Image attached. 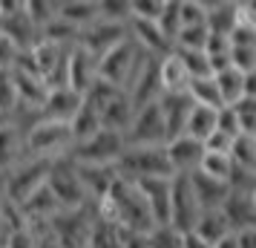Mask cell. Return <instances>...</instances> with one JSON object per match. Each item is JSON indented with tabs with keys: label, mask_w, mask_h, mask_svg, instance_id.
Listing matches in <instances>:
<instances>
[{
	"label": "cell",
	"mask_w": 256,
	"mask_h": 248,
	"mask_svg": "<svg viewBox=\"0 0 256 248\" xmlns=\"http://www.w3.org/2000/svg\"><path fill=\"white\" fill-rule=\"evenodd\" d=\"M72 144H75L72 142V130L64 121L38 118L26 130V156H32V159H44V162L64 159V156H70Z\"/></svg>",
	"instance_id": "cell-1"
},
{
	"label": "cell",
	"mask_w": 256,
	"mask_h": 248,
	"mask_svg": "<svg viewBox=\"0 0 256 248\" xmlns=\"http://www.w3.org/2000/svg\"><path fill=\"white\" fill-rule=\"evenodd\" d=\"M116 170L127 182L138 179H170L173 167L167 162V150L162 147H127L116 162Z\"/></svg>",
	"instance_id": "cell-2"
},
{
	"label": "cell",
	"mask_w": 256,
	"mask_h": 248,
	"mask_svg": "<svg viewBox=\"0 0 256 248\" xmlns=\"http://www.w3.org/2000/svg\"><path fill=\"white\" fill-rule=\"evenodd\" d=\"M46 188L52 190V196L58 199V205L64 211H81V208H90L92 202L84 190L81 179H78V167L70 162V156L64 159H55L49 165V176H46Z\"/></svg>",
	"instance_id": "cell-3"
},
{
	"label": "cell",
	"mask_w": 256,
	"mask_h": 248,
	"mask_svg": "<svg viewBox=\"0 0 256 248\" xmlns=\"http://www.w3.org/2000/svg\"><path fill=\"white\" fill-rule=\"evenodd\" d=\"M49 165L52 162H44V159H32L26 156L18 167H12L6 176H3V199L12 202V205H24L38 188L46 185L49 176Z\"/></svg>",
	"instance_id": "cell-4"
},
{
	"label": "cell",
	"mask_w": 256,
	"mask_h": 248,
	"mask_svg": "<svg viewBox=\"0 0 256 248\" xmlns=\"http://www.w3.org/2000/svg\"><path fill=\"white\" fill-rule=\"evenodd\" d=\"M124 150H127V142H124L121 133L98 130L86 142L72 144L70 162H75V165H90V167H106V165H116Z\"/></svg>",
	"instance_id": "cell-5"
},
{
	"label": "cell",
	"mask_w": 256,
	"mask_h": 248,
	"mask_svg": "<svg viewBox=\"0 0 256 248\" xmlns=\"http://www.w3.org/2000/svg\"><path fill=\"white\" fill-rule=\"evenodd\" d=\"M144 58V52H141L132 41H121L118 47H112L106 55L98 58V78L106 81L110 87H116V90H127L130 78H132V72L138 67V61Z\"/></svg>",
	"instance_id": "cell-6"
},
{
	"label": "cell",
	"mask_w": 256,
	"mask_h": 248,
	"mask_svg": "<svg viewBox=\"0 0 256 248\" xmlns=\"http://www.w3.org/2000/svg\"><path fill=\"white\" fill-rule=\"evenodd\" d=\"M95 222V211L81 208V211H60L58 216L49 219V234L60 248H86V236Z\"/></svg>",
	"instance_id": "cell-7"
},
{
	"label": "cell",
	"mask_w": 256,
	"mask_h": 248,
	"mask_svg": "<svg viewBox=\"0 0 256 248\" xmlns=\"http://www.w3.org/2000/svg\"><path fill=\"white\" fill-rule=\"evenodd\" d=\"M198 213H202V208L190 188V176L176 173L170 179V228H176L178 234H190L196 228Z\"/></svg>",
	"instance_id": "cell-8"
},
{
	"label": "cell",
	"mask_w": 256,
	"mask_h": 248,
	"mask_svg": "<svg viewBox=\"0 0 256 248\" xmlns=\"http://www.w3.org/2000/svg\"><path fill=\"white\" fill-rule=\"evenodd\" d=\"M124 142H127V147H162V144H167V130H164L158 101L136 110V116L124 133Z\"/></svg>",
	"instance_id": "cell-9"
},
{
	"label": "cell",
	"mask_w": 256,
	"mask_h": 248,
	"mask_svg": "<svg viewBox=\"0 0 256 248\" xmlns=\"http://www.w3.org/2000/svg\"><path fill=\"white\" fill-rule=\"evenodd\" d=\"M124 95L130 98L132 110H141V107H147V104H156V101L162 98V84H158V58L144 55V58L138 61V67H136V72H132V78H130Z\"/></svg>",
	"instance_id": "cell-10"
},
{
	"label": "cell",
	"mask_w": 256,
	"mask_h": 248,
	"mask_svg": "<svg viewBox=\"0 0 256 248\" xmlns=\"http://www.w3.org/2000/svg\"><path fill=\"white\" fill-rule=\"evenodd\" d=\"M127 26L106 24V21H95L92 26H86L84 32H78V47H84L95 61L106 55L112 47H118L121 41H127Z\"/></svg>",
	"instance_id": "cell-11"
},
{
	"label": "cell",
	"mask_w": 256,
	"mask_h": 248,
	"mask_svg": "<svg viewBox=\"0 0 256 248\" xmlns=\"http://www.w3.org/2000/svg\"><path fill=\"white\" fill-rule=\"evenodd\" d=\"M95 78H98V61L78 44L70 47V52H66V87L72 93L84 95L92 87Z\"/></svg>",
	"instance_id": "cell-12"
},
{
	"label": "cell",
	"mask_w": 256,
	"mask_h": 248,
	"mask_svg": "<svg viewBox=\"0 0 256 248\" xmlns=\"http://www.w3.org/2000/svg\"><path fill=\"white\" fill-rule=\"evenodd\" d=\"M193 101L187 93H164L158 98V110H162L164 118V130H167V142H173L178 136H184L187 127V118L193 113Z\"/></svg>",
	"instance_id": "cell-13"
},
{
	"label": "cell",
	"mask_w": 256,
	"mask_h": 248,
	"mask_svg": "<svg viewBox=\"0 0 256 248\" xmlns=\"http://www.w3.org/2000/svg\"><path fill=\"white\" fill-rule=\"evenodd\" d=\"M26 159V127L18 121H0V173L6 176L12 167Z\"/></svg>",
	"instance_id": "cell-14"
},
{
	"label": "cell",
	"mask_w": 256,
	"mask_h": 248,
	"mask_svg": "<svg viewBox=\"0 0 256 248\" xmlns=\"http://www.w3.org/2000/svg\"><path fill=\"white\" fill-rule=\"evenodd\" d=\"M170 179H138V182H132L156 225H170Z\"/></svg>",
	"instance_id": "cell-15"
},
{
	"label": "cell",
	"mask_w": 256,
	"mask_h": 248,
	"mask_svg": "<svg viewBox=\"0 0 256 248\" xmlns=\"http://www.w3.org/2000/svg\"><path fill=\"white\" fill-rule=\"evenodd\" d=\"M164 150H167V162L173 167V176L176 173H193V170H198L202 156H204L202 142L190 139V136H178L173 142H167Z\"/></svg>",
	"instance_id": "cell-16"
},
{
	"label": "cell",
	"mask_w": 256,
	"mask_h": 248,
	"mask_svg": "<svg viewBox=\"0 0 256 248\" xmlns=\"http://www.w3.org/2000/svg\"><path fill=\"white\" fill-rule=\"evenodd\" d=\"M81 104H84V95L72 93L70 87H55V90L46 93V101L40 107V118L70 124L72 118H75V113L81 110Z\"/></svg>",
	"instance_id": "cell-17"
},
{
	"label": "cell",
	"mask_w": 256,
	"mask_h": 248,
	"mask_svg": "<svg viewBox=\"0 0 256 248\" xmlns=\"http://www.w3.org/2000/svg\"><path fill=\"white\" fill-rule=\"evenodd\" d=\"M187 176H190V188L196 193V202H198L202 211H219L222 205H224L228 193H230V188H228L224 182H216V179L204 176V173H198V170L187 173Z\"/></svg>",
	"instance_id": "cell-18"
},
{
	"label": "cell",
	"mask_w": 256,
	"mask_h": 248,
	"mask_svg": "<svg viewBox=\"0 0 256 248\" xmlns=\"http://www.w3.org/2000/svg\"><path fill=\"white\" fill-rule=\"evenodd\" d=\"M75 165V162H72ZM78 167V179H81L84 190H86V196H90V202H98L104 199L106 193H110V188H112V182L118 179V170L116 165H106V167H90V165H75Z\"/></svg>",
	"instance_id": "cell-19"
},
{
	"label": "cell",
	"mask_w": 256,
	"mask_h": 248,
	"mask_svg": "<svg viewBox=\"0 0 256 248\" xmlns=\"http://www.w3.org/2000/svg\"><path fill=\"white\" fill-rule=\"evenodd\" d=\"M55 18L84 32L86 26L98 21V0H60L55 6Z\"/></svg>",
	"instance_id": "cell-20"
},
{
	"label": "cell",
	"mask_w": 256,
	"mask_h": 248,
	"mask_svg": "<svg viewBox=\"0 0 256 248\" xmlns=\"http://www.w3.org/2000/svg\"><path fill=\"white\" fill-rule=\"evenodd\" d=\"M219 211L224 213V219L230 222L233 231L256 228V211H254V205H250V199H248V193H236V190H230Z\"/></svg>",
	"instance_id": "cell-21"
},
{
	"label": "cell",
	"mask_w": 256,
	"mask_h": 248,
	"mask_svg": "<svg viewBox=\"0 0 256 248\" xmlns=\"http://www.w3.org/2000/svg\"><path fill=\"white\" fill-rule=\"evenodd\" d=\"M158 84H162V95L164 93H187V84H190V75H187L184 64L176 52H167L164 58H158Z\"/></svg>",
	"instance_id": "cell-22"
},
{
	"label": "cell",
	"mask_w": 256,
	"mask_h": 248,
	"mask_svg": "<svg viewBox=\"0 0 256 248\" xmlns=\"http://www.w3.org/2000/svg\"><path fill=\"white\" fill-rule=\"evenodd\" d=\"M132 116H136V110H132V104H130V98L124 93H118L110 104L101 110V130H110V133H127L130 121H132Z\"/></svg>",
	"instance_id": "cell-23"
},
{
	"label": "cell",
	"mask_w": 256,
	"mask_h": 248,
	"mask_svg": "<svg viewBox=\"0 0 256 248\" xmlns=\"http://www.w3.org/2000/svg\"><path fill=\"white\" fill-rule=\"evenodd\" d=\"M193 234H196L198 239H204L208 245H216L219 239H224L228 234H233V228H230V222L224 219L222 211H202L198 219H196Z\"/></svg>",
	"instance_id": "cell-24"
},
{
	"label": "cell",
	"mask_w": 256,
	"mask_h": 248,
	"mask_svg": "<svg viewBox=\"0 0 256 248\" xmlns=\"http://www.w3.org/2000/svg\"><path fill=\"white\" fill-rule=\"evenodd\" d=\"M210 35H224L230 38L236 26V3H208V21H204Z\"/></svg>",
	"instance_id": "cell-25"
},
{
	"label": "cell",
	"mask_w": 256,
	"mask_h": 248,
	"mask_svg": "<svg viewBox=\"0 0 256 248\" xmlns=\"http://www.w3.org/2000/svg\"><path fill=\"white\" fill-rule=\"evenodd\" d=\"M86 248H124V231L95 216L90 236H86Z\"/></svg>",
	"instance_id": "cell-26"
},
{
	"label": "cell",
	"mask_w": 256,
	"mask_h": 248,
	"mask_svg": "<svg viewBox=\"0 0 256 248\" xmlns=\"http://www.w3.org/2000/svg\"><path fill=\"white\" fill-rule=\"evenodd\" d=\"M70 130H72V142H86L90 136H95V133L101 130V116H98V110H92V107L84 101L81 110L75 113V118L70 121Z\"/></svg>",
	"instance_id": "cell-27"
},
{
	"label": "cell",
	"mask_w": 256,
	"mask_h": 248,
	"mask_svg": "<svg viewBox=\"0 0 256 248\" xmlns=\"http://www.w3.org/2000/svg\"><path fill=\"white\" fill-rule=\"evenodd\" d=\"M187 95H190V101L196 107H208V110H222L224 107L213 78H193L187 84Z\"/></svg>",
	"instance_id": "cell-28"
},
{
	"label": "cell",
	"mask_w": 256,
	"mask_h": 248,
	"mask_svg": "<svg viewBox=\"0 0 256 248\" xmlns=\"http://www.w3.org/2000/svg\"><path fill=\"white\" fill-rule=\"evenodd\" d=\"M242 72L239 70H224L219 75H213V81H216V90H219V98L224 107H236L242 101Z\"/></svg>",
	"instance_id": "cell-29"
},
{
	"label": "cell",
	"mask_w": 256,
	"mask_h": 248,
	"mask_svg": "<svg viewBox=\"0 0 256 248\" xmlns=\"http://www.w3.org/2000/svg\"><path fill=\"white\" fill-rule=\"evenodd\" d=\"M216 113L219 110H208V107H193V113L187 118L184 136L196 139V142H204L210 133L216 130Z\"/></svg>",
	"instance_id": "cell-30"
},
{
	"label": "cell",
	"mask_w": 256,
	"mask_h": 248,
	"mask_svg": "<svg viewBox=\"0 0 256 248\" xmlns=\"http://www.w3.org/2000/svg\"><path fill=\"white\" fill-rule=\"evenodd\" d=\"M208 35V26H182L173 41V49L176 52H204Z\"/></svg>",
	"instance_id": "cell-31"
},
{
	"label": "cell",
	"mask_w": 256,
	"mask_h": 248,
	"mask_svg": "<svg viewBox=\"0 0 256 248\" xmlns=\"http://www.w3.org/2000/svg\"><path fill=\"white\" fill-rule=\"evenodd\" d=\"M198 173H204V176H210V179H216V182H224V185H228V179H230V173H233L230 156L204 153V156H202V165H198Z\"/></svg>",
	"instance_id": "cell-32"
},
{
	"label": "cell",
	"mask_w": 256,
	"mask_h": 248,
	"mask_svg": "<svg viewBox=\"0 0 256 248\" xmlns=\"http://www.w3.org/2000/svg\"><path fill=\"white\" fill-rule=\"evenodd\" d=\"M230 162L242 170H250L256 173V142L254 139H244V136H236L230 147Z\"/></svg>",
	"instance_id": "cell-33"
},
{
	"label": "cell",
	"mask_w": 256,
	"mask_h": 248,
	"mask_svg": "<svg viewBox=\"0 0 256 248\" xmlns=\"http://www.w3.org/2000/svg\"><path fill=\"white\" fill-rule=\"evenodd\" d=\"M55 6L58 3H52V0H24V15L35 26V32H40L49 21H55Z\"/></svg>",
	"instance_id": "cell-34"
},
{
	"label": "cell",
	"mask_w": 256,
	"mask_h": 248,
	"mask_svg": "<svg viewBox=\"0 0 256 248\" xmlns=\"http://www.w3.org/2000/svg\"><path fill=\"white\" fill-rule=\"evenodd\" d=\"M130 18H132V12H130V0H98V21L127 26Z\"/></svg>",
	"instance_id": "cell-35"
},
{
	"label": "cell",
	"mask_w": 256,
	"mask_h": 248,
	"mask_svg": "<svg viewBox=\"0 0 256 248\" xmlns=\"http://www.w3.org/2000/svg\"><path fill=\"white\" fill-rule=\"evenodd\" d=\"M158 29H162V35L170 41V47H173L176 35H178V29H182V18H178V0H164V12L158 18Z\"/></svg>",
	"instance_id": "cell-36"
},
{
	"label": "cell",
	"mask_w": 256,
	"mask_h": 248,
	"mask_svg": "<svg viewBox=\"0 0 256 248\" xmlns=\"http://www.w3.org/2000/svg\"><path fill=\"white\" fill-rule=\"evenodd\" d=\"M178 18H182V26H204L208 3H202V0H178Z\"/></svg>",
	"instance_id": "cell-37"
},
{
	"label": "cell",
	"mask_w": 256,
	"mask_h": 248,
	"mask_svg": "<svg viewBox=\"0 0 256 248\" xmlns=\"http://www.w3.org/2000/svg\"><path fill=\"white\" fill-rule=\"evenodd\" d=\"M147 242H150V248H184L182 234L176 228H170V225H156L147 234Z\"/></svg>",
	"instance_id": "cell-38"
},
{
	"label": "cell",
	"mask_w": 256,
	"mask_h": 248,
	"mask_svg": "<svg viewBox=\"0 0 256 248\" xmlns=\"http://www.w3.org/2000/svg\"><path fill=\"white\" fill-rule=\"evenodd\" d=\"M173 52H176V49H173ZM176 55L182 58L187 75H190V81H193V78H213V75H210V64H208V55H204V52H176Z\"/></svg>",
	"instance_id": "cell-39"
},
{
	"label": "cell",
	"mask_w": 256,
	"mask_h": 248,
	"mask_svg": "<svg viewBox=\"0 0 256 248\" xmlns=\"http://www.w3.org/2000/svg\"><path fill=\"white\" fill-rule=\"evenodd\" d=\"M130 12L138 21H150L158 24V18L164 12V0H130Z\"/></svg>",
	"instance_id": "cell-40"
},
{
	"label": "cell",
	"mask_w": 256,
	"mask_h": 248,
	"mask_svg": "<svg viewBox=\"0 0 256 248\" xmlns=\"http://www.w3.org/2000/svg\"><path fill=\"white\" fill-rule=\"evenodd\" d=\"M230 67L242 75L256 70V47H230Z\"/></svg>",
	"instance_id": "cell-41"
},
{
	"label": "cell",
	"mask_w": 256,
	"mask_h": 248,
	"mask_svg": "<svg viewBox=\"0 0 256 248\" xmlns=\"http://www.w3.org/2000/svg\"><path fill=\"white\" fill-rule=\"evenodd\" d=\"M202 147H204V153H219V156H230V147H233V136H228V133L222 130H213L202 142Z\"/></svg>",
	"instance_id": "cell-42"
},
{
	"label": "cell",
	"mask_w": 256,
	"mask_h": 248,
	"mask_svg": "<svg viewBox=\"0 0 256 248\" xmlns=\"http://www.w3.org/2000/svg\"><path fill=\"white\" fill-rule=\"evenodd\" d=\"M216 130L228 133V136H239V116H236V110L233 107H222L219 113H216Z\"/></svg>",
	"instance_id": "cell-43"
},
{
	"label": "cell",
	"mask_w": 256,
	"mask_h": 248,
	"mask_svg": "<svg viewBox=\"0 0 256 248\" xmlns=\"http://www.w3.org/2000/svg\"><path fill=\"white\" fill-rule=\"evenodd\" d=\"M18 55H20V49L0 32V72H12V67L18 64Z\"/></svg>",
	"instance_id": "cell-44"
},
{
	"label": "cell",
	"mask_w": 256,
	"mask_h": 248,
	"mask_svg": "<svg viewBox=\"0 0 256 248\" xmlns=\"http://www.w3.org/2000/svg\"><path fill=\"white\" fill-rule=\"evenodd\" d=\"M204 55H208V58H216V55H230V38H224V35H208Z\"/></svg>",
	"instance_id": "cell-45"
},
{
	"label": "cell",
	"mask_w": 256,
	"mask_h": 248,
	"mask_svg": "<svg viewBox=\"0 0 256 248\" xmlns=\"http://www.w3.org/2000/svg\"><path fill=\"white\" fill-rule=\"evenodd\" d=\"M6 248H38L35 239H32V234L29 231H18V234H12L9 239H6Z\"/></svg>",
	"instance_id": "cell-46"
},
{
	"label": "cell",
	"mask_w": 256,
	"mask_h": 248,
	"mask_svg": "<svg viewBox=\"0 0 256 248\" xmlns=\"http://www.w3.org/2000/svg\"><path fill=\"white\" fill-rule=\"evenodd\" d=\"M242 98H254V101H256V70L244 72V78H242Z\"/></svg>",
	"instance_id": "cell-47"
},
{
	"label": "cell",
	"mask_w": 256,
	"mask_h": 248,
	"mask_svg": "<svg viewBox=\"0 0 256 248\" xmlns=\"http://www.w3.org/2000/svg\"><path fill=\"white\" fill-rule=\"evenodd\" d=\"M124 248H150L147 234H127L124 231Z\"/></svg>",
	"instance_id": "cell-48"
},
{
	"label": "cell",
	"mask_w": 256,
	"mask_h": 248,
	"mask_svg": "<svg viewBox=\"0 0 256 248\" xmlns=\"http://www.w3.org/2000/svg\"><path fill=\"white\" fill-rule=\"evenodd\" d=\"M182 239H184V248H213V245H208L204 239H198L193 231H190V234H182Z\"/></svg>",
	"instance_id": "cell-49"
},
{
	"label": "cell",
	"mask_w": 256,
	"mask_h": 248,
	"mask_svg": "<svg viewBox=\"0 0 256 248\" xmlns=\"http://www.w3.org/2000/svg\"><path fill=\"white\" fill-rule=\"evenodd\" d=\"M213 248H239V236H236V231H233V234H228L224 239H219Z\"/></svg>",
	"instance_id": "cell-50"
},
{
	"label": "cell",
	"mask_w": 256,
	"mask_h": 248,
	"mask_svg": "<svg viewBox=\"0 0 256 248\" xmlns=\"http://www.w3.org/2000/svg\"><path fill=\"white\" fill-rule=\"evenodd\" d=\"M248 199H250V205H254V211H256V185L250 188V193H248Z\"/></svg>",
	"instance_id": "cell-51"
},
{
	"label": "cell",
	"mask_w": 256,
	"mask_h": 248,
	"mask_svg": "<svg viewBox=\"0 0 256 248\" xmlns=\"http://www.w3.org/2000/svg\"><path fill=\"white\" fill-rule=\"evenodd\" d=\"M254 142H256V139H254Z\"/></svg>",
	"instance_id": "cell-52"
}]
</instances>
